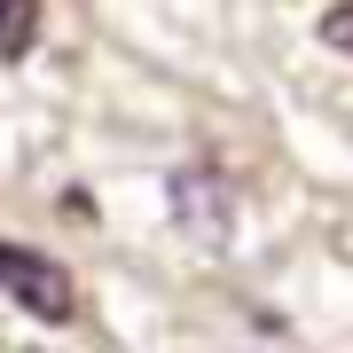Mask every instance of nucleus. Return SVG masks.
Instances as JSON below:
<instances>
[{
    "label": "nucleus",
    "mask_w": 353,
    "mask_h": 353,
    "mask_svg": "<svg viewBox=\"0 0 353 353\" xmlns=\"http://www.w3.org/2000/svg\"><path fill=\"white\" fill-rule=\"evenodd\" d=\"M0 290H8L32 322H71L79 314V290L63 275V259L32 252V243H0Z\"/></svg>",
    "instance_id": "1"
},
{
    "label": "nucleus",
    "mask_w": 353,
    "mask_h": 353,
    "mask_svg": "<svg viewBox=\"0 0 353 353\" xmlns=\"http://www.w3.org/2000/svg\"><path fill=\"white\" fill-rule=\"evenodd\" d=\"M39 39V0H0V63H24Z\"/></svg>",
    "instance_id": "3"
},
{
    "label": "nucleus",
    "mask_w": 353,
    "mask_h": 353,
    "mask_svg": "<svg viewBox=\"0 0 353 353\" xmlns=\"http://www.w3.org/2000/svg\"><path fill=\"white\" fill-rule=\"evenodd\" d=\"M322 48H338V55H353V0H338V8L322 16Z\"/></svg>",
    "instance_id": "4"
},
{
    "label": "nucleus",
    "mask_w": 353,
    "mask_h": 353,
    "mask_svg": "<svg viewBox=\"0 0 353 353\" xmlns=\"http://www.w3.org/2000/svg\"><path fill=\"white\" fill-rule=\"evenodd\" d=\"M165 204H173V228L196 243H228L236 236V189H228L220 165H181L165 181Z\"/></svg>",
    "instance_id": "2"
}]
</instances>
